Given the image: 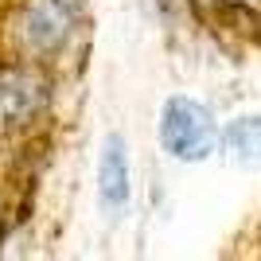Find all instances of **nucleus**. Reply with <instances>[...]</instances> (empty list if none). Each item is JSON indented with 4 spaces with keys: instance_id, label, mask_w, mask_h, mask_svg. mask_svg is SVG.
<instances>
[{
    "instance_id": "f257e3e1",
    "label": "nucleus",
    "mask_w": 261,
    "mask_h": 261,
    "mask_svg": "<svg viewBox=\"0 0 261 261\" xmlns=\"http://www.w3.org/2000/svg\"><path fill=\"white\" fill-rule=\"evenodd\" d=\"M160 141L175 160H207L218 144V125L211 109L195 98H172L160 113Z\"/></svg>"
},
{
    "instance_id": "f03ea898",
    "label": "nucleus",
    "mask_w": 261,
    "mask_h": 261,
    "mask_svg": "<svg viewBox=\"0 0 261 261\" xmlns=\"http://www.w3.org/2000/svg\"><path fill=\"white\" fill-rule=\"evenodd\" d=\"M74 28V0H32L20 16V39L28 51L47 55Z\"/></svg>"
},
{
    "instance_id": "7ed1b4c3",
    "label": "nucleus",
    "mask_w": 261,
    "mask_h": 261,
    "mask_svg": "<svg viewBox=\"0 0 261 261\" xmlns=\"http://www.w3.org/2000/svg\"><path fill=\"white\" fill-rule=\"evenodd\" d=\"M43 86L23 70H0V129H20L39 113Z\"/></svg>"
},
{
    "instance_id": "20e7f679",
    "label": "nucleus",
    "mask_w": 261,
    "mask_h": 261,
    "mask_svg": "<svg viewBox=\"0 0 261 261\" xmlns=\"http://www.w3.org/2000/svg\"><path fill=\"white\" fill-rule=\"evenodd\" d=\"M98 179H101V207L109 211V215H117V211H125V203H129V148H125V141H121L117 133L106 141V148H101V168H98Z\"/></svg>"
},
{
    "instance_id": "39448f33",
    "label": "nucleus",
    "mask_w": 261,
    "mask_h": 261,
    "mask_svg": "<svg viewBox=\"0 0 261 261\" xmlns=\"http://www.w3.org/2000/svg\"><path fill=\"white\" fill-rule=\"evenodd\" d=\"M222 144L230 148V156H238L246 164H261V117L230 121L226 133H222Z\"/></svg>"
},
{
    "instance_id": "423d86ee",
    "label": "nucleus",
    "mask_w": 261,
    "mask_h": 261,
    "mask_svg": "<svg viewBox=\"0 0 261 261\" xmlns=\"http://www.w3.org/2000/svg\"><path fill=\"white\" fill-rule=\"evenodd\" d=\"M230 4H242V8H261V0H230Z\"/></svg>"
}]
</instances>
